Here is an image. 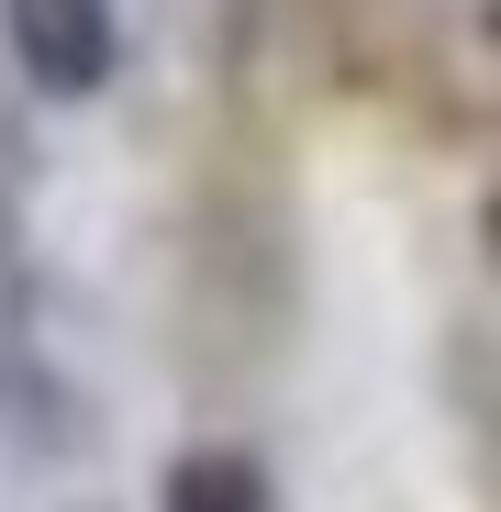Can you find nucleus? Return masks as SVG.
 <instances>
[{"instance_id":"nucleus-1","label":"nucleus","mask_w":501,"mask_h":512,"mask_svg":"<svg viewBox=\"0 0 501 512\" xmlns=\"http://www.w3.org/2000/svg\"><path fill=\"white\" fill-rule=\"evenodd\" d=\"M0 34H12V67L45 101H90L112 78V56H123L112 0H0Z\"/></svg>"},{"instance_id":"nucleus-2","label":"nucleus","mask_w":501,"mask_h":512,"mask_svg":"<svg viewBox=\"0 0 501 512\" xmlns=\"http://www.w3.org/2000/svg\"><path fill=\"white\" fill-rule=\"evenodd\" d=\"M156 512H279V501H268L257 457L201 446V457H179V468H167V501H156Z\"/></svg>"}]
</instances>
